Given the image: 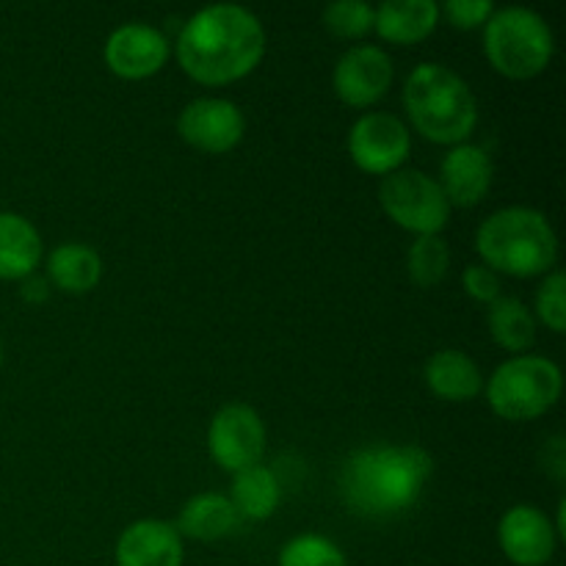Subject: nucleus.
Returning <instances> with one entry per match:
<instances>
[{
    "label": "nucleus",
    "mask_w": 566,
    "mask_h": 566,
    "mask_svg": "<svg viewBox=\"0 0 566 566\" xmlns=\"http://www.w3.org/2000/svg\"><path fill=\"white\" fill-rule=\"evenodd\" d=\"M105 64L116 77L125 81H144L158 75L166 66L171 44L164 31L147 22H127L116 28L105 42Z\"/></svg>",
    "instance_id": "obj_12"
},
{
    "label": "nucleus",
    "mask_w": 566,
    "mask_h": 566,
    "mask_svg": "<svg viewBox=\"0 0 566 566\" xmlns=\"http://www.w3.org/2000/svg\"><path fill=\"white\" fill-rule=\"evenodd\" d=\"M175 53L191 81L202 86H227L252 75L263 61V22L235 3L205 6L182 22Z\"/></svg>",
    "instance_id": "obj_1"
},
{
    "label": "nucleus",
    "mask_w": 566,
    "mask_h": 566,
    "mask_svg": "<svg viewBox=\"0 0 566 566\" xmlns=\"http://www.w3.org/2000/svg\"><path fill=\"white\" fill-rule=\"evenodd\" d=\"M208 451L227 473H241L263 462L265 426L258 409L249 403H224L208 429Z\"/></svg>",
    "instance_id": "obj_9"
},
{
    "label": "nucleus",
    "mask_w": 566,
    "mask_h": 566,
    "mask_svg": "<svg viewBox=\"0 0 566 566\" xmlns=\"http://www.w3.org/2000/svg\"><path fill=\"white\" fill-rule=\"evenodd\" d=\"M542 468H545L547 475L556 479L558 484L566 479V446L562 434H556L553 440L545 442V451H542Z\"/></svg>",
    "instance_id": "obj_29"
},
{
    "label": "nucleus",
    "mask_w": 566,
    "mask_h": 566,
    "mask_svg": "<svg viewBox=\"0 0 566 566\" xmlns=\"http://www.w3.org/2000/svg\"><path fill=\"white\" fill-rule=\"evenodd\" d=\"M243 520L238 517L235 506L221 492H202L193 495L177 517V534L197 542H219L224 536L235 534Z\"/></svg>",
    "instance_id": "obj_19"
},
{
    "label": "nucleus",
    "mask_w": 566,
    "mask_h": 566,
    "mask_svg": "<svg viewBox=\"0 0 566 566\" xmlns=\"http://www.w3.org/2000/svg\"><path fill=\"white\" fill-rule=\"evenodd\" d=\"M562 368L539 354L506 359L484 381L490 409L509 423H528L551 412L562 398Z\"/></svg>",
    "instance_id": "obj_6"
},
{
    "label": "nucleus",
    "mask_w": 566,
    "mask_h": 566,
    "mask_svg": "<svg viewBox=\"0 0 566 566\" xmlns=\"http://www.w3.org/2000/svg\"><path fill=\"white\" fill-rule=\"evenodd\" d=\"M462 287H464V293L473 298V302L486 304V307H490L495 298L503 296V293H501V287H503L501 285V274H495V271H492L490 265H484V263H473V265H468V269H464Z\"/></svg>",
    "instance_id": "obj_28"
},
{
    "label": "nucleus",
    "mask_w": 566,
    "mask_h": 566,
    "mask_svg": "<svg viewBox=\"0 0 566 566\" xmlns=\"http://www.w3.org/2000/svg\"><path fill=\"white\" fill-rule=\"evenodd\" d=\"M235 506L238 517L252 520V523H263V520L274 517V512L282 503V484L271 468L263 462L252 464V468L232 473L230 495H227Z\"/></svg>",
    "instance_id": "obj_21"
},
{
    "label": "nucleus",
    "mask_w": 566,
    "mask_h": 566,
    "mask_svg": "<svg viewBox=\"0 0 566 566\" xmlns=\"http://www.w3.org/2000/svg\"><path fill=\"white\" fill-rule=\"evenodd\" d=\"M475 252L495 274L534 280L556 269L558 235L542 210L512 205L481 221Z\"/></svg>",
    "instance_id": "obj_4"
},
{
    "label": "nucleus",
    "mask_w": 566,
    "mask_h": 566,
    "mask_svg": "<svg viewBox=\"0 0 566 566\" xmlns=\"http://www.w3.org/2000/svg\"><path fill=\"white\" fill-rule=\"evenodd\" d=\"M0 368H3V346H0Z\"/></svg>",
    "instance_id": "obj_31"
},
{
    "label": "nucleus",
    "mask_w": 566,
    "mask_h": 566,
    "mask_svg": "<svg viewBox=\"0 0 566 566\" xmlns=\"http://www.w3.org/2000/svg\"><path fill=\"white\" fill-rule=\"evenodd\" d=\"M50 293H53V285H50V282H48V276L31 274V276H25V280H20L22 302L44 304L50 298Z\"/></svg>",
    "instance_id": "obj_30"
},
{
    "label": "nucleus",
    "mask_w": 566,
    "mask_h": 566,
    "mask_svg": "<svg viewBox=\"0 0 566 566\" xmlns=\"http://www.w3.org/2000/svg\"><path fill=\"white\" fill-rule=\"evenodd\" d=\"M423 381L440 401L468 403L484 392V374L470 354L442 348L426 359Z\"/></svg>",
    "instance_id": "obj_16"
},
{
    "label": "nucleus",
    "mask_w": 566,
    "mask_h": 566,
    "mask_svg": "<svg viewBox=\"0 0 566 566\" xmlns=\"http://www.w3.org/2000/svg\"><path fill=\"white\" fill-rule=\"evenodd\" d=\"M403 108L426 142L457 147L479 125V99L462 75L446 64L423 61L403 83Z\"/></svg>",
    "instance_id": "obj_3"
},
{
    "label": "nucleus",
    "mask_w": 566,
    "mask_h": 566,
    "mask_svg": "<svg viewBox=\"0 0 566 566\" xmlns=\"http://www.w3.org/2000/svg\"><path fill=\"white\" fill-rule=\"evenodd\" d=\"M536 324H545L547 329L564 335L566 332V274L562 269H553L545 274L542 285L536 287V304H534Z\"/></svg>",
    "instance_id": "obj_26"
},
{
    "label": "nucleus",
    "mask_w": 566,
    "mask_h": 566,
    "mask_svg": "<svg viewBox=\"0 0 566 566\" xmlns=\"http://www.w3.org/2000/svg\"><path fill=\"white\" fill-rule=\"evenodd\" d=\"M177 133L199 153L224 155L243 142L247 119L232 99L197 97L177 116Z\"/></svg>",
    "instance_id": "obj_10"
},
{
    "label": "nucleus",
    "mask_w": 566,
    "mask_h": 566,
    "mask_svg": "<svg viewBox=\"0 0 566 566\" xmlns=\"http://www.w3.org/2000/svg\"><path fill=\"white\" fill-rule=\"evenodd\" d=\"M451 269V249L442 235L415 238L407 252V274L418 287H437Z\"/></svg>",
    "instance_id": "obj_23"
},
{
    "label": "nucleus",
    "mask_w": 566,
    "mask_h": 566,
    "mask_svg": "<svg viewBox=\"0 0 566 566\" xmlns=\"http://www.w3.org/2000/svg\"><path fill=\"white\" fill-rule=\"evenodd\" d=\"M276 566H352L346 553L321 534H298L285 542Z\"/></svg>",
    "instance_id": "obj_24"
},
{
    "label": "nucleus",
    "mask_w": 566,
    "mask_h": 566,
    "mask_svg": "<svg viewBox=\"0 0 566 566\" xmlns=\"http://www.w3.org/2000/svg\"><path fill=\"white\" fill-rule=\"evenodd\" d=\"M484 53L492 70L512 81H528L551 66L556 36L545 17L523 6L495 9L484 25Z\"/></svg>",
    "instance_id": "obj_5"
},
{
    "label": "nucleus",
    "mask_w": 566,
    "mask_h": 566,
    "mask_svg": "<svg viewBox=\"0 0 566 566\" xmlns=\"http://www.w3.org/2000/svg\"><path fill=\"white\" fill-rule=\"evenodd\" d=\"M434 473V459L420 446H368L354 451L337 473L340 501L357 517L387 520L409 512Z\"/></svg>",
    "instance_id": "obj_2"
},
{
    "label": "nucleus",
    "mask_w": 566,
    "mask_h": 566,
    "mask_svg": "<svg viewBox=\"0 0 566 566\" xmlns=\"http://www.w3.org/2000/svg\"><path fill=\"white\" fill-rule=\"evenodd\" d=\"M116 566H182V536L164 520H136L119 534Z\"/></svg>",
    "instance_id": "obj_15"
},
{
    "label": "nucleus",
    "mask_w": 566,
    "mask_h": 566,
    "mask_svg": "<svg viewBox=\"0 0 566 566\" xmlns=\"http://www.w3.org/2000/svg\"><path fill=\"white\" fill-rule=\"evenodd\" d=\"M48 282L59 291L81 296V293L94 291L103 280V258L97 249L86 247V243L66 241L55 247L48 254Z\"/></svg>",
    "instance_id": "obj_20"
},
{
    "label": "nucleus",
    "mask_w": 566,
    "mask_h": 566,
    "mask_svg": "<svg viewBox=\"0 0 566 566\" xmlns=\"http://www.w3.org/2000/svg\"><path fill=\"white\" fill-rule=\"evenodd\" d=\"M497 545L514 566H547L556 556L558 534L542 509L520 503L497 523Z\"/></svg>",
    "instance_id": "obj_13"
},
{
    "label": "nucleus",
    "mask_w": 566,
    "mask_h": 566,
    "mask_svg": "<svg viewBox=\"0 0 566 566\" xmlns=\"http://www.w3.org/2000/svg\"><path fill=\"white\" fill-rule=\"evenodd\" d=\"M495 9L497 6L492 0H448L446 6H440V14H446V20L459 31H475L490 22Z\"/></svg>",
    "instance_id": "obj_27"
},
{
    "label": "nucleus",
    "mask_w": 566,
    "mask_h": 566,
    "mask_svg": "<svg viewBox=\"0 0 566 566\" xmlns=\"http://www.w3.org/2000/svg\"><path fill=\"white\" fill-rule=\"evenodd\" d=\"M440 17L434 0H385L376 9L374 31L390 44H418L437 31Z\"/></svg>",
    "instance_id": "obj_18"
},
{
    "label": "nucleus",
    "mask_w": 566,
    "mask_h": 566,
    "mask_svg": "<svg viewBox=\"0 0 566 566\" xmlns=\"http://www.w3.org/2000/svg\"><path fill=\"white\" fill-rule=\"evenodd\" d=\"M321 22L332 36L354 42V39H363L374 31L376 9L365 0H335L324 9Z\"/></svg>",
    "instance_id": "obj_25"
},
{
    "label": "nucleus",
    "mask_w": 566,
    "mask_h": 566,
    "mask_svg": "<svg viewBox=\"0 0 566 566\" xmlns=\"http://www.w3.org/2000/svg\"><path fill=\"white\" fill-rule=\"evenodd\" d=\"M495 177L492 155L481 144H457L440 166V188L451 208H475L484 202Z\"/></svg>",
    "instance_id": "obj_14"
},
{
    "label": "nucleus",
    "mask_w": 566,
    "mask_h": 566,
    "mask_svg": "<svg viewBox=\"0 0 566 566\" xmlns=\"http://www.w3.org/2000/svg\"><path fill=\"white\" fill-rule=\"evenodd\" d=\"M379 205L387 219L415 232V238L440 235L451 221V205L440 182L420 169H398L381 177Z\"/></svg>",
    "instance_id": "obj_7"
},
{
    "label": "nucleus",
    "mask_w": 566,
    "mask_h": 566,
    "mask_svg": "<svg viewBox=\"0 0 566 566\" xmlns=\"http://www.w3.org/2000/svg\"><path fill=\"white\" fill-rule=\"evenodd\" d=\"M409 153H412V133L396 114L370 111L359 116L348 130V155L365 175H392L403 169Z\"/></svg>",
    "instance_id": "obj_8"
},
{
    "label": "nucleus",
    "mask_w": 566,
    "mask_h": 566,
    "mask_svg": "<svg viewBox=\"0 0 566 566\" xmlns=\"http://www.w3.org/2000/svg\"><path fill=\"white\" fill-rule=\"evenodd\" d=\"M486 324H490V335L503 352L512 354H525L536 343V318L525 302L514 296H501L490 304V315H486Z\"/></svg>",
    "instance_id": "obj_22"
},
{
    "label": "nucleus",
    "mask_w": 566,
    "mask_h": 566,
    "mask_svg": "<svg viewBox=\"0 0 566 566\" xmlns=\"http://www.w3.org/2000/svg\"><path fill=\"white\" fill-rule=\"evenodd\" d=\"M396 64L379 44H354L337 59L332 86L348 108H370L392 86Z\"/></svg>",
    "instance_id": "obj_11"
},
{
    "label": "nucleus",
    "mask_w": 566,
    "mask_h": 566,
    "mask_svg": "<svg viewBox=\"0 0 566 566\" xmlns=\"http://www.w3.org/2000/svg\"><path fill=\"white\" fill-rule=\"evenodd\" d=\"M42 235L20 213L0 210V280L20 282L36 274L42 263Z\"/></svg>",
    "instance_id": "obj_17"
}]
</instances>
